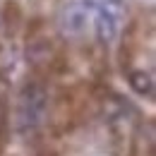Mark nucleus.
Wrapping results in <instances>:
<instances>
[{
	"label": "nucleus",
	"instance_id": "5",
	"mask_svg": "<svg viewBox=\"0 0 156 156\" xmlns=\"http://www.w3.org/2000/svg\"><path fill=\"white\" fill-rule=\"evenodd\" d=\"M89 12H91V0H82V2H70L62 7L60 12V24L67 34H82L87 22H89Z\"/></svg>",
	"mask_w": 156,
	"mask_h": 156
},
{
	"label": "nucleus",
	"instance_id": "3",
	"mask_svg": "<svg viewBox=\"0 0 156 156\" xmlns=\"http://www.w3.org/2000/svg\"><path fill=\"white\" fill-rule=\"evenodd\" d=\"M101 115H103V120L113 130L122 132V130L132 127V122L137 118V111H135V106L127 98H122L120 94H106L101 98Z\"/></svg>",
	"mask_w": 156,
	"mask_h": 156
},
{
	"label": "nucleus",
	"instance_id": "1",
	"mask_svg": "<svg viewBox=\"0 0 156 156\" xmlns=\"http://www.w3.org/2000/svg\"><path fill=\"white\" fill-rule=\"evenodd\" d=\"M48 113V91L39 79H29L24 82L17 96V111H15V120H17V130L22 135L36 132L41 122L46 120Z\"/></svg>",
	"mask_w": 156,
	"mask_h": 156
},
{
	"label": "nucleus",
	"instance_id": "2",
	"mask_svg": "<svg viewBox=\"0 0 156 156\" xmlns=\"http://www.w3.org/2000/svg\"><path fill=\"white\" fill-rule=\"evenodd\" d=\"M120 17H122V5L120 0H103L96 5V12H94V31H96V39L108 46L118 39L120 34Z\"/></svg>",
	"mask_w": 156,
	"mask_h": 156
},
{
	"label": "nucleus",
	"instance_id": "4",
	"mask_svg": "<svg viewBox=\"0 0 156 156\" xmlns=\"http://www.w3.org/2000/svg\"><path fill=\"white\" fill-rule=\"evenodd\" d=\"M60 53L55 41L48 39V36H39L27 46V60L34 65V67H53L58 62Z\"/></svg>",
	"mask_w": 156,
	"mask_h": 156
},
{
	"label": "nucleus",
	"instance_id": "6",
	"mask_svg": "<svg viewBox=\"0 0 156 156\" xmlns=\"http://www.w3.org/2000/svg\"><path fill=\"white\" fill-rule=\"evenodd\" d=\"M127 84L130 89L139 94V96H147V98H154V89H156V82H154V75L144 67H135L127 72Z\"/></svg>",
	"mask_w": 156,
	"mask_h": 156
}]
</instances>
